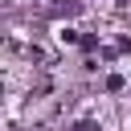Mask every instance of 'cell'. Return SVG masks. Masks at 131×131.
Instances as JSON below:
<instances>
[{"instance_id":"obj_2","label":"cell","mask_w":131,"mask_h":131,"mask_svg":"<svg viewBox=\"0 0 131 131\" xmlns=\"http://www.w3.org/2000/svg\"><path fill=\"white\" fill-rule=\"evenodd\" d=\"M70 131H102V127H98V123H74Z\"/></svg>"},{"instance_id":"obj_1","label":"cell","mask_w":131,"mask_h":131,"mask_svg":"<svg viewBox=\"0 0 131 131\" xmlns=\"http://www.w3.org/2000/svg\"><path fill=\"white\" fill-rule=\"evenodd\" d=\"M53 41H57V45H82V29H74V25H61V29L53 33Z\"/></svg>"}]
</instances>
